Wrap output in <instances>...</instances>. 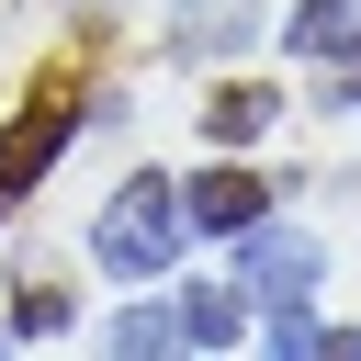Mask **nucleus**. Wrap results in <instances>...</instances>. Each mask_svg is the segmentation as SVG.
<instances>
[{
    "label": "nucleus",
    "mask_w": 361,
    "mask_h": 361,
    "mask_svg": "<svg viewBox=\"0 0 361 361\" xmlns=\"http://www.w3.org/2000/svg\"><path fill=\"white\" fill-rule=\"evenodd\" d=\"M180 237H192L180 180H169V169H135V180L90 214V271H113V282H158V271H180Z\"/></svg>",
    "instance_id": "obj_1"
},
{
    "label": "nucleus",
    "mask_w": 361,
    "mask_h": 361,
    "mask_svg": "<svg viewBox=\"0 0 361 361\" xmlns=\"http://www.w3.org/2000/svg\"><path fill=\"white\" fill-rule=\"evenodd\" d=\"M79 124H90V102H79L68 79H45V90H23V113L0 124V226H11L23 203H34V180H45L56 158H68V135H79Z\"/></svg>",
    "instance_id": "obj_2"
},
{
    "label": "nucleus",
    "mask_w": 361,
    "mask_h": 361,
    "mask_svg": "<svg viewBox=\"0 0 361 361\" xmlns=\"http://www.w3.org/2000/svg\"><path fill=\"white\" fill-rule=\"evenodd\" d=\"M237 282H248V305H259V316H271V305H316V282H327V248H316L305 226L259 214V226H237Z\"/></svg>",
    "instance_id": "obj_3"
},
{
    "label": "nucleus",
    "mask_w": 361,
    "mask_h": 361,
    "mask_svg": "<svg viewBox=\"0 0 361 361\" xmlns=\"http://www.w3.org/2000/svg\"><path fill=\"white\" fill-rule=\"evenodd\" d=\"M271 192H282V180H271V169H248L237 147H226L214 169H180V214H192V237H237V226H259V214H271Z\"/></svg>",
    "instance_id": "obj_4"
},
{
    "label": "nucleus",
    "mask_w": 361,
    "mask_h": 361,
    "mask_svg": "<svg viewBox=\"0 0 361 361\" xmlns=\"http://www.w3.org/2000/svg\"><path fill=\"white\" fill-rule=\"evenodd\" d=\"M248 34H259V0H180V11H169V56H180V68L237 56Z\"/></svg>",
    "instance_id": "obj_5"
},
{
    "label": "nucleus",
    "mask_w": 361,
    "mask_h": 361,
    "mask_svg": "<svg viewBox=\"0 0 361 361\" xmlns=\"http://www.w3.org/2000/svg\"><path fill=\"white\" fill-rule=\"evenodd\" d=\"M248 316H259V305H248L237 271H226V282H180V350H237Z\"/></svg>",
    "instance_id": "obj_6"
},
{
    "label": "nucleus",
    "mask_w": 361,
    "mask_h": 361,
    "mask_svg": "<svg viewBox=\"0 0 361 361\" xmlns=\"http://www.w3.org/2000/svg\"><path fill=\"white\" fill-rule=\"evenodd\" d=\"M271 124H282V90H271V79L203 90V135H214V147H271Z\"/></svg>",
    "instance_id": "obj_7"
},
{
    "label": "nucleus",
    "mask_w": 361,
    "mask_h": 361,
    "mask_svg": "<svg viewBox=\"0 0 361 361\" xmlns=\"http://www.w3.org/2000/svg\"><path fill=\"white\" fill-rule=\"evenodd\" d=\"M282 45L293 56H361V0H293V23H282Z\"/></svg>",
    "instance_id": "obj_8"
},
{
    "label": "nucleus",
    "mask_w": 361,
    "mask_h": 361,
    "mask_svg": "<svg viewBox=\"0 0 361 361\" xmlns=\"http://www.w3.org/2000/svg\"><path fill=\"white\" fill-rule=\"evenodd\" d=\"M113 350L169 361V350H180V305H124V316H113Z\"/></svg>",
    "instance_id": "obj_9"
},
{
    "label": "nucleus",
    "mask_w": 361,
    "mask_h": 361,
    "mask_svg": "<svg viewBox=\"0 0 361 361\" xmlns=\"http://www.w3.org/2000/svg\"><path fill=\"white\" fill-rule=\"evenodd\" d=\"M56 327H68V293H56V282H34V293L11 305V338H56Z\"/></svg>",
    "instance_id": "obj_10"
},
{
    "label": "nucleus",
    "mask_w": 361,
    "mask_h": 361,
    "mask_svg": "<svg viewBox=\"0 0 361 361\" xmlns=\"http://www.w3.org/2000/svg\"><path fill=\"white\" fill-rule=\"evenodd\" d=\"M316 113H361V56H327V79H316Z\"/></svg>",
    "instance_id": "obj_11"
}]
</instances>
